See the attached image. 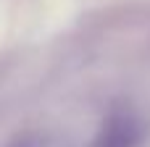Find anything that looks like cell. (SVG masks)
Returning <instances> with one entry per match:
<instances>
[{
	"mask_svg": "<svg viewBox=\"0 0 150 147\" xmlns=\"http://www.w3.org/2000/svg\"><path fill=\"white\" fill-rule=\"evenodd\" d=\"M137 145H140V126L127 113L108 118V124L103 126V132L95 142V147H137Z\"/></svg>",
	"mask_w": 150,
	"mask_h": 147,
	"instance_id": "cell-1",
	"label": "cell"
},
{
	"mask_svg": "<svg viewBox=\"0 0 150 147\" xmlns=\"http://www.w3.org/2000/svg\"><path fill=\"white\" fill-rule=\"evenodd\" d=\"M26 147H47V145H42V142H34V145H26Z\"/></svg>",
	"mask_w": 150,
	"mask_h": 147,
	"instance_id": "cell-2",
	"label": "cell"
}]
</instances>
